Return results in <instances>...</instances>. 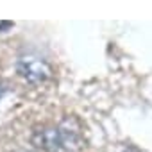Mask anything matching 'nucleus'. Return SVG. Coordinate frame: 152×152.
Returning <instances> with one entry per match:
<instances>
[{
    "label": "nucleus",
    "mask_w": 152,
    "mask_h": 152,
    "mask_svg": "<svg viewBox=\"0 0 152 152\" xmlns=\"http://www.w3.org/2000/svg\"><path fill=\"white\" fill-rule=\"evenodd\" d=\"M16 70L27 83H32V84L45 83L47 79L52 77V66L47 61H43L39 57H34V56L20 57L18 63H16Z\"/></svg>",
    "instance_id": "obj_1"
},
{
    "label": "nucleus",
    "mask_w": 152,
    "mask_h": 152,
    "mask_svg": "<svg viewBox=\"0 0 152 152\" xmlns=\"http://www.w3.org/2000/svg\"><path fill=\"white\" fill-rule=\"evenodd\" d=\"M32 145L45 152H59L61 150V136L57 127H41L32 134Z\"/></svg>",
    "instance_id": "obj_2"
},
{
    "label": "nucleus",
    "mask_w": 152,
    "mask_h": 152,
    "mask_svg": "<svg viewBox=\"0 0 152 152\" xmlns=\"http://www.w3.org/2000/svg\"><path fill=\"white\" fill-rule=\"evenodd\" d=\"M4 93H6V88H4L2 84H0V99H2V97H4Z\"/></svg>",
    "instance_id": "obj_3"
},
{
    "label": "nucleus",
    "mask_w": 152,
    "mask_h": 152,
    "mask_svg": "<svg viewBox=\"0 0 152 152\" xmlns=\"http://www.w3.org/2000/svg\"><path fill=\"white\" fill-rule=\"evenodd\" d=\"M59 152H68V150H63V148H61V150H59Z\"/></svg>",
    "instance_id": "obj_4"
}]
</instances>
